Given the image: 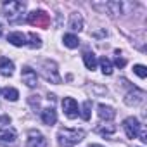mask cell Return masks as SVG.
<instances>
[{
	"mask_svg": "<svg viewBox=\"0 0 147 147\" xmlns=\"http://www.w3.org/2000/svg\"><path fill=\"white\" fill-rule=\"evenodd\" d=\"M85 138L83 130H75V128H62L57 133V142L61 147H75Z\"/></svg>",
	"mask_w": 147,
	"mask_h": 147,
	"instance_id": "6da1fadb",
	"label": "cell"
},
{
	"mask_svg": "<svg viewBox=\"0 0 147 147\" xmlns=\"http://www.w3.org/2000/svg\"><path fill=\"white\" fill-rule=\"evenodd\" d=\"M24 11H26V4L18 2V0H11V2H5L4 4V14H5L7 21L12 23V24L19 23L23 19Z\"/></svg>",
	"mask_w": 147,
	"mask_h": 147,
	"instance_id": "7a4b0ae2",
	"label": "cell"
},
{
	"mask_svg": "<svg viewBox=\"0 0 147 147\" xmlns=\"http://www.w3.org/2000/svg\"><path fill=\"white\" fill-rule=\"evenodd\" d=\"M28 23L31 26H36V28H49L50 18L45 11H31L28 14Z\"/></svg>",
	"mask_w": 147,
	"mask_h": 147,
	"instance_id": "3957f363",
	"label": "cell"
},
{
	"mask_svg": "<svg viewBox=\"0 0 147 147\" xmlns=\"http://www.w3.org/2000/svg\"><path fill=\"white\" fill-rule=\"evenodd\" d=\"M42 69H43V76H45L47 82H50V83H61V76H59V71H57V66H55L54 61H45L43 66H42Z\"/></svg>",
	"mask_w": 147,
	"mask_h": 147,
	"instance_id": "277c9868",
	"label": "cell"
},
{
	"mask_svg": "<svg viewBox=\"0 0 147 147\" xmlns=\"http://www.w3.org/2000/svg\"><path fill=\"white\" fill-rule=\"evenodd\" d=\"M140 128H142V125L138 123V119L137 118H126L125 121H123V130H125V133H126V137L128 138H137L138 137V133H140Z\"/></svg>",
	"mask_w": 147,
	"mask_h": 147,
	"instance_id": "5b68a950",
	"label": "cell"
},
{
	"mask_svg": "<svg viewBox=\"0 0 147 147\" xmlns=\"http://www.w3.org/2000/svg\"><path fill=\"white\" fill-rule=\"evenodd\" d=\"M21 80L23 83L28 87V88H35L36 83H38V76H36V71L31 69L30 66H24L23 71H21Z\"/></svg>",
	"mask_w": 147,
	"mask_h": 147,
	"instance_id": "8992f818",
	"label": "cell"
},
{
	"mask_svg": "<svg viewBox=\"0 0 147 147\" xmlns=\"http://www.w3.org/2000/svg\"><path fill=\"white\" fill-rule=\"evenodd\" d=\"M62 109H64V114L69 118V119H75L78 114H80V109H78V104L73 97H66L62 100Z\"/></svg>",
	"mask_w": 147,
	"mask_h": 147,
	"instance_id": "52a82bcc",
	"label": "cell"
},
{
	"mask_svg": "<svg viewBox=\"0 0 147 147\" xmlns=\"http://www.w3.org/2000/svg\"><path fill=\"white\" fill-rule=\"evenodd\" d=\"M26 144H28V147H47V138L38 130H30Z\"/></svg>",
	"mask_w": 147,
	"mask_h": 147,
	"instance_id": "ba28073f",
	"label": "cell"
},
{
	"mask_svg": "<svg viewBox=\"0 0 147 147\" xmlns=\"http://www.w3.org/2000/svg\"><path fill=\"white\" fill-rule=\"evenodd\" d=\"M144 97H145L144 90L133 88L131 92H128V94H126V97H125V104H126V106H138V104H142V102H144Z\"/></svg>",
	"mask_w": 147,
	"mask_h": 147,
	"instance_id": "9c48e42d",
	"label": "cell"
},
{
	"mask_svg": "<svg viewBox=\"0 0 147 147\" xmlns=\"http://www.w3.org/2000/svg\"><path fill=\"white\" fill-rule=\"evenodd\" d=\"M18 138V131L12 128V126H4V128H0V142L2 144H9L12 145Z\"/></svg>",
	"mask_w": 147,
	"mask_h": 147,
	"instance_id": "30bf717a",
	"label": "cell"
},
{
	"mask_svg": "<svg viewBox=\"0 0 147 147\" xmlns=\"http://www.w3.org/2000/svg\"><path fill=\"white\" fill-rule=\"evenodd\" d=\"M97 113H99V118H100V119H106V121H111V119H114V116H116V111H114L111 106H106V104H99Z\"/></svg>",
	"mask_w": 147,
	"mask_h": 147,
	"instance_id": "8fae6325",
	"label": "cell"
},
{
	"mask_svg": "<svg viewBox=\"0 0 147 147\" xmlns=\"http://www.w3.org/2000/svg\"><path fill=\"white\" fill-rule=\"evenodd\" d=\"M14 73V62L7 57H0V75L2 76H12Z\"/></svg>",
	"mask_w": 147,
	"mask_h": 147,
	"instance_id": "7c38bea8",
	"label": "cell"
},
{
	"mask_svg": "<svg viewBox=\"0 0 147 147\" xmlns=\"http://www.w3.org/2000/svg\"><path fill=\"white\" fill-rule=\"evenodd\" d=\"M42 121H43L45 125H49V126L55 125V121H57V113L54 111V107H47V109L42 111Z\"/></svg>",
	"mask_w": 147,
	"mask_h": 147,
	"instance_id": "4fadbf2b",
	"label": "cell"
},
{
	"mask_svg": "<svg viewBox=\"0 0 147 147\" xmlns=\"http://www.w3.org/2000/svg\"><path fill=\"white\" fill-rule=\"evenodd\" d=\"M7 42L12 43L14 47H23V45H26V35H23L21 31H14L7 36Z\"/></svg>",
	"mask_w": 147,
	"mask_h": 147,
	"instance_id": "5bb4252c",
	"label": "cell"
},
{
	"mask_svg": "<svg viewBox=\"0 0 147 147\" xmlns=\"http://www.w3.org/2000/svg\"><path fill=\"white\" fill-rule=\"evenodd\" d=\"M69 28H71L73 31H82V30H83V21H82V18H80L76 12H73V14L69 16Z\"/></svg>",
	"mask_w": 147,
	"mask_h": 147,
	"instance_id": "9a60e30c",
	"label": "cell"
},
{
	"mask_svg": "<svg viewBox=\"0 0 147 147\" xmlns=\"http://www.w3.org/2000/svg\"><path fill=\"white\" fill-rule=\"evenodd\" d=\"M83 62H85L87 69L94 71V69L97 67V57H95V54H94V52H85V54H83Z\"/></svg>",
	"mask_w": 147,
	"mask_h": 147,
	"instance_id": "2e32d148",
	"label": "cell"
},
{
	"mask_svg": "<svg viewBox=\"0 0 147 147\" xmlns=\"http://www.w3.org/2000/svg\"><path fill=\"white\" fill-rule=\"evenodd\" d=\"M62 42H64V45L67 47V49H76L78 45H80V40H78V36L76 35H64V38H62Z\"/></svg>",
	"mask_w": 147,
	"mask_h": 147,
	"instance_id": "e0dca14e",
	"label": "cell"
},
{
	"mask_svg": "<svg viewBox=\"0 0 147 147\" xmlns=\"http://www.w3.org/2000/svg\"><path fill=\"white\" fill-rule=\"evenodd\" d=\"M2 95H4L7 100H11V102H16V100L19 99V92H18L16 88H12V87H5V88L2 90Z\"/></svg>",
	"mask_w": 147,
	"mask_h": 147,
	"instance_id": "ac0fdd59",
	"label": "cell"
},
{
	"mask_svg": "<svg viewBox=\"0 0 147 147\" xmlns=\"http://www.w3.org/2000/svg\"><path fill=\"white\" fill-rule=\"evenodd\" d=\"M99 64H100V69H102V73L104 75H113V62L107 59V57H100V61H99Z\"/></svg>",
	"mask_w": 147,
	"mask_h": 147,
	"instance_id": "d6986e66",
	"label": "cell"
},
{
	"mask_svg": "<svg viewBox=\"0 0 147 147\" xmlns=\"http://www.w3.org/2000/svg\"><path fill=\"white\" fill-rule=\"evenodd\" d=\"M106 9L109 11L111 16H118V14H121V2H107Z\"/></svg>",
	"mask_w": 147,
	"mask_h": 147,
	"instance_id": "ffe728a7",
	"label": "cell"
},
{
	"mask_svg": "<svg viewBox=\"0 0 147 147\" xmlns=\"http://www.w3.org/2000/svg\"><path fill=\"white\" fill-rule=\"evenodd\" d=\"M90 109H92V102H90V100H85V102H83V106H82V113H80V116H82L85 121H88V119H90V114H92V111H90Z\"/></svg>",
	"mask_w": 147,
	"mask_h": 147,
	"instance_id": "44dd1931",
	"label": "cell"
},
{
	"mask_svg": "<svg viewBox=\"0 0 147 147\" xmlns=\"http://www.w3.org/2000/svg\"><path fill=\"white\" fill-rule=\"evenodd\" d=\"M28 38H30V43H28V45H30L31 49H40V47H42V38H40L38 35L30 33V35H28Z\"/></svg>",
	"mask_w": 147,
	"mask_h": 147,
	"instance_id": "7402d4cb",
	"label": "cell"
},
{
	"mask_svg": "<svg viewBox=\"0 0 147 147\" xmlns=\"http://www.w3.org/2000/svg\"><path fill=\"white\" fill-rule=\"evenodd\" d=\"M133 73H135L137 76H140V78H145L147 76V67L144 64H135L133 66Z\"/></svg>",
	"mask_w": 147,
	"mask_h": 147,
	"instance_id": "603a6c76",
	"label": "cell"
},
{
	"mask_svg": "<svg viewBox=\"0 0 147 147\" xmlns=\"http://www.w3.org/2000/svg\"><path fill=\"white\" fill-rule=\"evenodd\" d=\"M97 131H99L100 135H113V133L116 131V126H114V125H104V126L97 128Z\"/></svg>",
	"mask_w": 147,
	"mask_h": 147,
	"instance_id": "cb8c5ba5",
	"label": "cell"
},
{
	"mask_svg": "<svg viewBox=\"0 0 147 147\" xmlns=\"http://www.w3.org/2000/svg\"><path fill=\"white\" fill-rule=\"evenodd\" d=\"M114 64H116L118 67H123V66L126 64V61H125L123 57H119V55H118V57H116V61H114Z\"/></svg>",
	"mask_w": 147,
	"mask_h": 147,
	"instance_id": "d4e9b609",
	"label": "cell"
},
{
	"mask_svg": "<svg viewBox=\"0 0 147 147\" xmlns=\"http://www.w3.org/2000/svg\"><path fill=\"white\" fill-rule=\"evenodd\" d=\"M138 135H140V140H142V142H147V133H145V130L140 128V133H138Z\"/></svg>",
	"mask_w": 147,
	"mask_h": 147,
	"instance_id": "484cf974",
	"label": "cell"
},
{
	"mask_svg": "<svg viewBox=\"0 0 147 147\" xmlns=\"http://www.w3.org/2000/svg\"><path fill=\"white\" fill-rule=\"evenodd\" d=\"M90 147H104V145H99V144H92Z\"/></svg>",
	"mask_w": 147,
	"mask_h": 147,
	"instance_id": "4316f807",
	"label": "cell"
},
{
	"mask_svg": "<svg viewBox=\"0 0 147 147\" xmlns=\"http://www.w3.org/2000/svg\"><path fill=\"white\" fill-rule=\"evenodd\" d=\"M2 31H4V28H2V24H0V36H2Z\"/></svg>",
	"mask_w": 147,
	"mask_h": 147,
	"instance_id": "83f0119b",
	"label": "cell"
}]
</instances>
